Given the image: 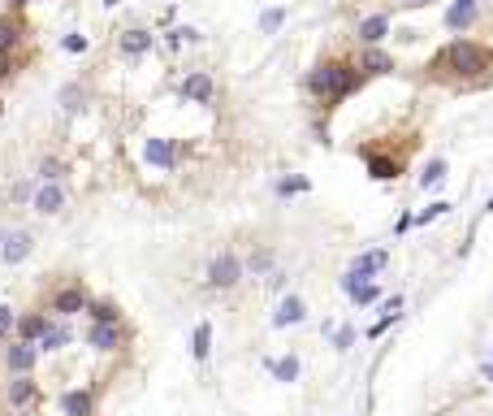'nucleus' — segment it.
<instances>
[{
	"instance_id": "f257e3e1",
	"label": "nucleus",
	"mask_w": 493,
	"mask_h": 416,
	"mask_svg": "<svg viewBox=\"0 0 493 416\" xmlns=\"http://www.w3.org/2000/svg\"><path fill=\"white\" fill-rule=\"evenodd\" d=\"M489 66H493V52L484 48V43H472V39H450L437 57L428 61V70L437 74V78H484L489 74Z\"/></svg>"
},
{
	"instance_id": "f03ea898",
	"label": "nucleus",
	"mask_w": 493,
	"mask_h": 416,
	"mask_svg": "<svg viewBox=\"0 0 493 416\" xmlns=\"http://www.w3.org/2000/svg\"><path fill=\"white\" fill-rule=\"evenodd\" d=\"M359 83H364V70L351 66V61H324V66H316L312 78H307L312 95H320V100H346Z\"/></svg>"
},
{
	"instance_id": "7ed1b4c3",
	"label": "nucleus",
	"mask_w": 493,
	"mask_h": 416,
	"mask_svg": "<svg viewBox=\"0 0 493 416\" xmlns=\"http://www.w3.org/2000/svg\"><path fill=\"white\" fill-rule=\"evenodd\" d=\"M243 282V260L234 256V251H221L208 265V286H216V291H230V286H238Z\"/></svg>"
},
{
	"instance_id": "20e7f679",
	"label": "nucleus",
	"mask_w": 493,
	"mask_h": 416,
	"mask_svg": "<svg viewBox=\"0 0 493 416\" xmlns=\"http://www.w3.org/2000/svg\"><path fill=\"white\" fill-rule=\"evenodd\" d=\"M390 265V256L386 251H364V256H355L351 260V269H346V278H342V286L351 291V286H359V282H372L381 269Z\"/></svg>"
},
{
	"instance_id": "39448f33",
	"label": "nucleus",
	"mask_w": 493,
	"mask_h": 416,
	"mask_svg": "<svg viewBox=\"0 0 493 416\" xmlns=\"http://www.w3.org/2000/svg\"><path fill=\"white\" fill-rule=\"evenodd\" d=\"M359 70H364V74H390V70H394V57H390L386 48L368 43V48L359 52Z\"/></svg>"
},
{
	"instance_id": "423d86ee",
	"label": "nucleus",
	"mask_w": 493,
	"mask_h": 416,
	"mask_svg": "<svg viewBox=\"0 0 493 416\" xmlns=\"http://www.w3.org/2000/svg\"><path fill=\"white\" fill-rule=\"evenodd\" d=\"M31 234L26 230H14V234H5V247H0V256H5V265H22V260L31 256Z\"/></svg>"
},
{
	"instance_id": "0eeeda50",
	"label": "nucleus",
	"mask_w": 493,
	"mask_h": 416,
	"mask_svg": "<svg viewBox=\"0 0 493 416\" xmlns=\"http://www.w3.org/2000/svg\"><path fill=\"white\" fill-rule=\"evenodd\" d=\"M303 317H307L303 299H299V295H286V299L277 303V312H272V326H277V330H286V326H299Z\"/></svg>"
},
{
	"instance_id": "6e6552de",
	"label": "nucleus",
	"mask_w": 493,
	"mask_h": 416,
	"mask_svg": "<svg viewBox=\"0 0 493 416\" xmlns=\"http://www.w3.org/2000/svg\"><path fill=\"white\" fill-rule=\"evenodd\" d=\"M87 343H91L95 351H113V347L122 343V330H117V321H95V326H91V334H87Z\"/></svg>"
},
{
	"instance_id": "1a4fd4ad",
	"label": "nucleus",
	"mask_w": 493,
	"mask_h": 416,
	"mask_svg": "<svg viewBox=\"0 0 493 416\" xmlns=\"http://www.w3.org/2000/svg\"><path fill=\"white\" fill-rule=\"evenodd\" d=\"M35 208H39V213H43V217H52V213H61V208H65V191H61L57 182H43V187L35 191Z\"/></svg>"
},
{
	"instance_id": "9d476101",
	"label": "nucleus",
	"mask_w": 493,
	"mask_h": 416,
	"mask_svg": "<svg viewBox=\"0 0 493 416\" xmlns=\"http://www.w3.org/2000/svg\"><path fill=\"white\" fill-rule=\"evenodd\" d=\"M355 35H359L364 43H381V39L390 35V14H372V18H364Z\"/></svg>"
},
{
	"instance_id": "9b49d317",
	"label": "nucleus",
	"mask_w": 493,
	"mask_h": 416,
	"mask_svg": "<svg viewBox=\"0 0 493 416\" xmlns=\"http://www.w3.org/2000/svg\"><path fill=\"white\" fill-rule=\"evenodd\" d=\"M212 91H216V87H212V78H208V74H186V78H182V95H186V100H195V104H208V100H212Z\"/></svg>"
},
{
	"instance_id": "f8f14e48",
	"label": "nucleus",
	"mask_w": 493,
	"mask_h": 416,
	"mask_svg": "<svg viewBox=\"0 0 493 416\" xmlns=\"http://www.w3.org/2000/svg\"><path fill=\"white\" fill-rule=\"evenodd\" d=\"M476 22V0H455V5L446 9V26L450 31H467Z\"/></svg>"
},
{
	"instance_id": "ddd939ff",
	"label": "nucleus",
	"mask_w": 493,
	"mask_h": 416,
	"mask_svg": "<svg viewBox=\"0 0 493 416\" xmlns=\"http://www.w3.org/2000/svg\"><path fill=\"white\" fill-rule=\"evenodd\" d=\"M143 156H147V165H156V170H174V143H164V139H147Z\"/></svg>"
},
{
	"instance_id": "4468645a",
	"label": "nucleus",
	"mask_w": 493,
	"mask_h": 416,
	"mask_svg": "<svg viewBox=\"0 0 493 416\" xmlns=\"http://www.w3.org/2000/svg\"><path fill=\"white\" fill-rule=\"evenodd\" d=\"M83 308H87V295H83L78 286L52 295V312H61V317H70V312H83Z\"/></svg>"
},
{
	"instance_id": "2eb2a0df",
	"label": "nucleus",
	"mask_w": 493,
	"mask_h": 416,
	"mask_svg": "<svg viewBox=\"0 0 493 416\" xmlns=\"http://www.w3.org/2000/svg\"><path fill=\"white\" fill-rule=\"evenodd\" d=\"M35 355H39V351H35L31 343H14V347L5 351V360H9L14 373H31V369H35Z\"/></svg>"
},
{
	"instance_id": "dca6fc26",
	"label": "nucleus",
	"mask_w": 493,
	"mask_h": 416,
	"mask_svg": "<svg viewBox=\"0 0 493 416\" xmlns=\"http://www.w3.org/2000/svg\"><path fill=\"white\" fill-rule=\"evenodd\" d=\"M61 412L65 416H91V395L87 390H65L61 395Z\"/></svg>"
},
{
	"instance_id": "f3484780",
	"label": "nucleus",
	"mask_w": 493,
	"mask_h": 416,
	"mask_svg": "<svg viewBox=\"0 0 493 416\" xmlns=\"http://www.w3.org/2000/svg\"><path fill=\"white\" fill-rule=\"evenodd\" d=\"M368 174L376 182H390V178H398V161L394 156H368Z\"/></svg>"
},
{
	"instance_id": "a211bd4d",
	"label": "nucleus",
	"mask_w": 493,
	"mask_h": 416,
	"mask_svg": "<svg viewBox=\"0 0 493 416\" xmlns=\"http://www.w3.org/2000/svg\"><path fill=\"white\" fill-rule=\"evenodd\" d=\"M147 48H152V31H126L122 35V52H126V57H143Z\"/></svg>"
},
{
	"instance_id": "6ab92c4d",
	"label": "nucleus",
	"mask_w": 493,
	"mask_h": 416,
	"mask_svg": "<svg viewBox=\"0 0 493 416\" xmlns=\"http://www.w3.org/2000/svg\"><path fill=\"white\" fill-rule=\"evenodd\" d=\"M208 351H212V326L199 321L195 334H191V355H195V360H208Z\"/></svg>"
},
{
	"instance_id": "aec40b11",
	"label": "nucleus",
	"mask_w": 493,
	"mask_h": 416,
	"mask_svg": "<svg viewBox=\"0 0 493 416\" xmlns=\"http://www.w3.org/2000/svg\"><path fill=\"white\" fill-rule=\"evenodd\" d=\"M31 399H35V382H31L26 373H18V382L9 386V403H14V407H26Z\"/></svg>"
},
{
	"instance_id": "412c9836",
	"label": "nucleus",
	"mask_w": 493,
	"mask_h": 416,
	"mask_svg": "<svg viewBox=\"0 0 493 416\" xmlns=\"http://www.w3.org/2000/svg\"><path fill=\"white\" fill-rule=\"evenodd\" d=\"M268 369H272V378H277V382H295V378H299V360H295V355H282V360H268Z\"/></svg>"
},
{
	"instance_id": "4be33fe9",
	"label": "nucleus",
	"mask_w": 493,
	"mask_h": 416,
	"mask_svg": "<svg viewBox=\"0 0 493 416\" xmlns=\"http://www.w3.org/2000/svg\"><path fill=\"white\" fill-rule=\"evenodd\" d=\"M43 330H48V317H22V321H18V334H22V343H35V338H43Z\"/></svg>"
},
{
	"instance_id": "5701e85b",
	"label": "nucleus",
	"mask_w": 493,
	"mask_h": 416,
	"mask_svg": "<svg viewBox=\"0 0 493 416\" xmlns=\"http://www.w3.org/2000/svg\"><path fill=\"white\" fill-rule=\"evenodd\" d=\"M65 343H70V330H65V326H48L43 338H39L43 351H57V347H65Z\"/></svg>"
},
{
	"instance_id": "b1692460",
	"label": "nucleus",
	"mask_w": 493,
	"mask_h": 416,
	"mask_svg": "<svg viewBox=\"0 0 493 416\" xmlns=\"http://www.w3.org/2000/svg\"><path fill=\"white\" fill-rule=\"evenodd\" d=\"M437 182H446V161H428V170L420 174V187H437Z\"/></svg>"
},
{
	"instance_id": "393cba45",
	"label": "nucleus",
	"mask_w": 493,
	"mask_h": 416,
	"mask_svg": "<svg viewBox=\"0 0 493 416\" xmlns=\"http://www.w3.org/2000/svg\"><path fill=\"white\" fill-rule=\"evenodd\" d=\"M282 22H286V9H264V14H260V31H264V35H272Z\"/></svg>"
},
{
	"instance_id": "a878e982",
	"label": "nucleus",
	"mask_w": 493,
	"mask_h": 416,
	"mask_svg": "<svg viewBox=\"0 0 493 416\" xmlns=\"http://www.w3.org/2000/svg\"><path fill=\"white\" fill-rule=\"evenodd\" d=\"M307 187H312L307 178H282V182H277V195H303Z\"/></svg>"
},
{
	"instance_id": "bb28decb",
	"label": "nucleus",
	"mask_w": 493,
	"mask_h": 416,
	"mask_svg": "<svg viewBox=\"0 0 493 416\" xmlns=\"http://www.w3.org/2000/svg\"><path fill=\"white\" fill-rule=\"evenodd\" d=\"M346 295H351V299H355V303H372V299H376V295H381V291H376V286H372V282H359V286H351V291H346Z\"/></svg>"
},
{
	"instance_id": "cd10ccee",
	"label": "nucleus",
	"mask_w": 493,
	"mask_h": 416,
	"mask_svg": "<svg viewBox=\"0 0 493 416\" xmlns=\"http://www.w3.org/2000/svg\"><path fill=\"white\" fill-rule=\"evenodd\" d=\"M446 213H450V204H442V199H437V204H428V208H424V213H420L415 222H420V226H428V222H437V217H446Z\"/></svg>"
},
{
	"instance_id": "c85d7f7f",
	"label": "nucleus",
	"mask_w": 493,
	"mask_h": 416,
	"mask_svg": "<svg viewBox=\"0 0 493 416\" xmlns=\"http://www.w3.org/2000/svg\"><path fill=\"white\" fill-rule=\"evenodd\" d=\"M61 174H65V165H61V161H52V156H48V161L39 165V178H43V182H57Z\"/></svg>"
},
{
	"instance_id": "c756f323",
	"label": "nucleus",
	"mask_w": 493,
	"mask_h": 416,
	"mask_svg": "<svg viewBox=\"0 0 493 416\" xmlns=\"http://www.w3.org/2000/svg\"><path fill=\"white\" fill-rule=\"evenodd\" d=\"M247 269H251V274H268V269H272V251H255V256L247 260Z\"/></svg>"
},
{
	"instance_id": "7c9ffc66",
	"label": "nucleus",
	"mask_w": 493,
	"mask_h": 416,
	"mask_svg": "<svg viewBox=\"0 0 493 416\" xmlns=\"http://www.w3.org/2000/svg\"><path fill=\"white\" fill-rule=\"evenodd\" d=\"M91 317L95 321H117V308L113 303H91Z\"/></svg>"
},
{
	"instance_id": "2f4dec72",
	"label": "nucleus",
	"mask_w": 493,
	"mask_h": 416,
	"mask_svg": "<svg viewBox=\"0 0 493 416\" xmlns=\"http://www.w3.org/2000/svg\"><path fill=\"white\" fill-rule=\"evenodd\" d=\"M351 343H355V330H346V326H342V330L334 334V347H342V351H346Z\"/></svg>"
},
{
	"instance_id": "473e14b6",
	"label": "nucleus",
	"mask_w": 493,
	"mask_h": 416,
	"mask_svg": "<svg viewBox=\"0 0 493 416\" xmlns=\"http://www.w3.org/2000/svg\"><path fill=\"white\" fill-rule=\"evenodd\" d=\"M65 48H70V52H87V39H83V35H65Z\"/></svg>"
},
{
	"instance_id": "72a5a7b5",
	"label": "nucleus",
	"mask_w": 493,
	"mask_h": 416,
	"mask_svg": "<svg viewBox=\"0 0 493 416\" xmlns=\"http://www.w3.org/2000/svg\"><path fill=\"white\" fill-rule=\"evenodd\" d=\"M14 326V308H5V303H0V334H5Z\"/></svg>"
},
{
	"instance_id": "f704fd0d",
	"label": "nucleus",
	"mask_w": 493,
	"mask_h": 416,
	"mask_svg": "<svg viewBox=\"0 0 493 416\" xmlns=\"http://www.w3.org/2000/svg\"><path fill=\"white\" fill-rule=\"evenodd\" d=\"M9 74V57H5V52H0V78H5Z\"/></svg>"
},
{
	"instance_id": "c9c22d12",
	"label": "nucleus",
	"mask_w": 493,
	"mask_h": 416,
	"mask_svg": "<svg viewBox=\"0 0 493 416\" xmlns=\"http://www.w3.org/2000/svg\"><path fill=\"white\" fill-rule=\"evenodd\" d=\"M484 378H489V382H493V364H484Z\"/></svg>"
},
{
	"instance_id": "e433bc0d",
	"label": "nucleus",
	"mask_w": 493,
	"mask_h": 416,
	"mask_svg": "<svg viewBox=\"0 0 493 416\" xmlns=\"http://www.w3.org/2000/svg\"><path fill=\"white\" fill-rule=\"evenodd\" d=\"M403 5H428V0H403Z\"/></svg>"
},
{
	"instance_id": "4c0bfd02",
	"label": "nucleus",
	"mask_w": 493,
	"mask_h": 416,
	"mask_svg": "<svg viewBox=\"0 0 493 416\" xmlns=\"http://www.w3.org/2000/svg\"><path fill=\"white\" fill-rule=\"evenodd\" d=\"M14 5H31V0H14Z\"/></svg>"
},
{
	"instance_id": "58836bf2",
	"label": "nucleus",
	"mask_w": 493,
	"mask_h": 416,
	"mask_svg": "<svg viewBox=\"0 0 493 416\" xmlns=\"http://www.w3.org/2000/svg\"><path fill=\"white\" fill-rule=\"evenodd\" d=\"M489 208H493V199H489Z\"/></svg>"
}]
</instances>
